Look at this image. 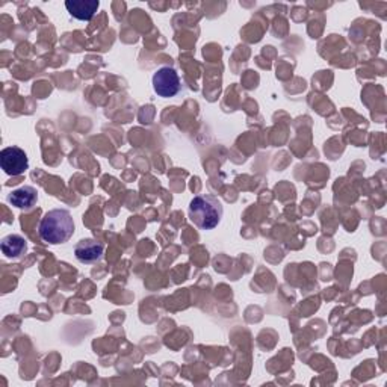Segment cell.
Returning a JSON list of instances; mask_svg holds the SVG:
<instances>
[{"label": "cell", "mask_w": 387, "mask_h": 387, "mask_svg": "<svg viewBox=\"0 0 387 387\" xmlns=\"http://www.w3.org/2000/svg\"><path fill=\"white\" fill-rule=\"evenodd\" d=\"M8 200L18 209H30L38 200V192L32 186H22L9 194Z\"/></svg>", "instance_id": "ba28073f"}, {"label": "cell", "mask_w": 387, "mask_h": 387, "mask_svg": "<svg viewBox=\"0 0 387 387\" xmlns=\"http://www.w3.org/2000/svg\"><path fill=\"white\" fill-rule=\"evenodd\" d=\"M223 204L214 195H198L190 203V219L200 230L215 228L223 218Z\"/></svg>", "instance_id": "7a4b0ae2"}, {"label": "cell", "mask_w": 387, "mask_h": 387, "mask_svg": "<svg viewBox=\"0 0 387 387\" xmlns=\"http://www.w3.org/2000/svg\"><path fill=\"white\" fill-rule=\"evenodd\" d=\"M0 166L8 176L23 174L29 168L27 154L18 147H6L0 153Z\"/></svg>", "instance_id": "277c9868"}, {"label": "cell", "mask_w": 387, "mask_h": 387, "mask_svg": "<svg viewBox=\"0 0 387 387\" xmlns=\"http://www.w3.org/2000/svg\"><path fill=\"white\" fill-rule=\"evenodd\" d=\"M153 88L159 97H174L180 91V78L171 67H162L154 73Z\"/></svg>", "instance_id": "3957f363"}, {"label": "cell", "mask_w": 387, "mask_h": 387, "mask_svg": "<svg viewBox=\"0 0 387 387\" xmlns=\"http://www.w3.org/2000/svg\"><path fill=\"white\" fill-rule=\"evenodd\" d=\"M39 238L51 245L64 244L75 233V221L66 209L49 211L38 227Z\"/></svg>", "instance_id": "6da1fadb"}, {"label": "cell", "mask_w": 387, "mask_h": 387, "mask_svg": "<svg viewBox=\"0 0 387 387\" xmlns=\"http://www.w3.org/2000/svg\"><path fill=\"white\" fill-rule=\"evenodd\" d=\"M27 242L22 235H8L2 239V253L8 259H20L26 254Z\"/></svg>", "instance_id": "52a82bcc"}, {"label": "cell", "mask_w": 387, "mask_h": 387, "mask_svg": "<svg viewBox=\"0 0 387 387\" xmlns=\"http://www.w3.org/2000/svg\"><path fill=\"white\" fill-rule=\"evenodd\" d=\"M66 6L73 17L82 20V22H88L96 16L100 2L99 0H68Z\"/></svg>", "instance_id": "8992f818"}, {"label": "cell", "mask_w": 387, "mask_h": 387, "mask_svg": "<svg viewBox=\"0 0 387 387\" xmlns=\"http://www.w3.org/2000/svg\"><path fill=\"white\" fill-rule=\"evenodd\" d=\"M103 244L97 242L96 239H82L75 247L76 257L83 264L97 262L103 256Z\"/></svg>", "instance_id": "5b68a950"}]
</instances>
